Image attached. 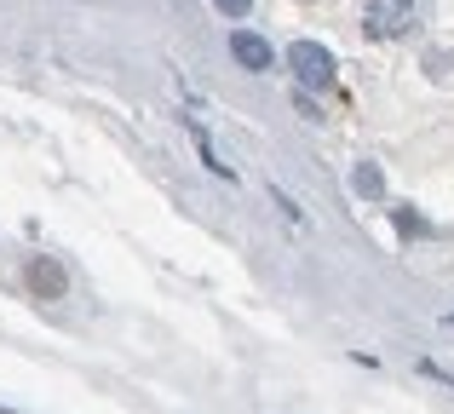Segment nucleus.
<instances>
[{
    "mask_svg": "<svg viewBox=\"0 0 454 414\" xmlns=\"http://www.w3.org/2000/svg\"><path fill=\"white\" fill-rule=\"evenodd\" d=\"M288 64L300 75V87H333V52L317 41H294L288 46Z\"/></svg>",
    "mask_w": 454,
    "mask_h": 414,
    "instance_id": "obj_2",
    "label": "nucleus"
},
{
    "mask_svg": "<svg viewBox=\"0 0 454 414\" xmlns=\"http://www.w3.org/2000/svg\"><path fill=\"white\" fill-rule=\"evenodd\" d=\"M29 288L46 293V300H58V293H64V270H58L52 259H35V265H29Z\"/></svg>",
    "mask_w": 454,
    "mask_h": 414,
    "instance_id": "obj_4",
    "label": "nucleus"
},
{
    "mask_svg": "<svg viewBox=\"0 0 454 414\" xmlns=\"http://www.w3.org/2000/svg\"><path fill=\"white\" fill-rule=\"evenodd\" d=\"M426 23H432V0H363V29L374 41H403Z\"/></svg>",
    "mask_w": 454,
    "mask_h": 414,
    "instance_id": "obj_1",
    "label": "nucleus"
},
{
    "mask_svg": "<svg viewBox=\"0 0 454 414\" xmlns=\"http://www.w3.org/2000/svg\"><path fill=\"white\" fill-rule=\"evenodd\" d=\"M231 52L242 58V69H270V58H277L265 41H259V35H247V29H236V35H231Z\"/></svg>",
    "mask_w": 454,
    "mask_h": 414,
    "instance_id": "obj_3",
    "label": "nucleus"
},
{
    "mask_svg": "<svg viewBox=\"0 0 454 414\" xmlns=\"http://www.w3.org/2000/svg\"><path fill=\"white\" fill-rule=\"evenodd\" d=\"M213 6H219L224 18H247V6H254V0H213Z\"/></svg>",
    "mask_w": 454,
    "mask_h": 414,
    "instance_id": "obj_6",
    "label": "nucleus"
},
{
    "mask_svg": "<svg viewBox=\"0 0 454 414\" xmlns=\"http://www.w3.org/2000/svg\"><path fill=\"white\" fill-rule=\"evenodd\" d=\"M351 184H356V196H380V191H386V179H380V168H374V161H363Z\"/></svg>",
    "mask_w": 454,
    "mask_h": 414,
    "instance_id": "obj_5",
    "label": "nucleus"
}]
</instances>
